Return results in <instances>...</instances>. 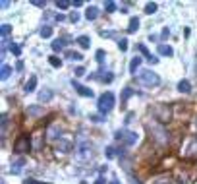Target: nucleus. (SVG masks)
I'll return each instance as SVG.
<instances>
[{"instance_id":"nucleus-1","label":"nucleus","mask_w":197,"mask_h":184,"mask_svg":"<svg viewBox=\"0 0 197 184\" xmlns=\"http://www.w3.org/2000/svg\"><path fill=\"white\" fill-rule=\"evenodd\" d=\"M147 130L151 134V140H155L158 145H166L168 140H170V136L164 128V124H160V122H149L147 124Z\"/></svg>"},{"instance_id":"nucleus-2","label":"nucleus","mask_w":197,"mask_h":184,"mask_svg":"<svg viewBox=\"0 0 197 184\" xmlns=\"http://www.w3.org/2000/svg\"><path fill=\"white\" fill-rule=\"evenodd\" d=\"M153 116H155V120L157 122H160V124H166L168 120H170V116H172V111H170V107L168 105H157L155 109H153Z\"/></svg>"},{"instance_id":"nucleus-3","label":"nucleus","mask_w":197,"mask_h":184,"mask_svg":"<svg viewBox=\"0 0 197 184\" xmlns=\"http://www.w3.org/2000/svg\"><path fill=\"white\" fill-rule=\"evenodd\" d=\"M137 78H139V82H141L143 85H149V87H153V85H158V84H160L158 74H155L153 70H141V72L137 74Z\"/></svg>"},{"instance_id":"nucleus-4","label":"nucleus","mask_w":197,"mask_h":184,"mask_svg":"<svg viewBox=\"0 0 197 184\" xmlns=\"http://www.w3.org/2000/svg\"><path fill=\"white\" fill-rule=\"evenodd\" d=\"M99 111L102 112V114H106V112H110L112 111V107H114V93H110V91H106V93H102L101 97H99Z\"/></svg>"},{"instance_id":"nucleus-5","label":"nucleus","mask_w":197,"mask_h":184,"mask_svg":"<svg viewBox=\"0 0 197 184\" xmlns=\"http://www.w3.org/2000/svg\"><path fill=\"white\" fill-rule=\"evenodd\" d=\"M114 138L116 140H122L126 145H133L137 142V134L135 132H127V130H118L114 134Z\"/></svg>"},{"instance_id":"nucleus-6","label":"nucleus","mask_w":197,"mask_h":184,"mask_svg":"<svg viewBox=\"0 0 197 184\" xmlns=\"http://www.w3.org/2000/svg\"><path fill=\"white\" fill-rule=\"evenodd\" d=\"M31 149V140H29V136H19L16 143H14V151L16 153H25Z\"/></svg>"},{"instance_id":"nucleus-7","label":"nucleus","mask_w":197,"mask_h":184,"mask_svg":"<svg viewBox=\"0 0 197 184\" xmlns=\"http://www.w3.org/2000/svg\"><path fill=\"white\" fill-rule=\"evenodd\" d=\"M77 149H79V153H77V155H79L81 159H85V157H91V155H93V151H91L93 147H91L89 143H81Z\"/></svg>"},{"instance_id":"nucleus-8","label":"nucleus","mask_w":197,"mask_h":184,"mask_svg":"<svg viewBox=\"0 0 197 184\" xmlns=\"http://www.w3.org/2000/svg\"><path fill=\"white\" fill-rule=\"evenodd\" d=\"M74 85H75V89H77L79 95H83V97H93V89H89V87H85V85H77V84H74Z\"/></svg>"},{"instance_id":"nucleus-9","label":"nucleus","mask_w":197,"mask_h":184,"mask_svg":"<svg viewBox=\"0 0 197 184\" xmlns=\"http://www.w3.org/2000/svg\"><path fill=\"white\" fill-rule=\"evenodd\" d=\"M56 149H58V151H62V153H68V151H72V143L66 142V140H62V142H58Z\"/></svg>"},{"instance_id":"nucleus-10","label":"nucleus","mask_w":197,"mask_h":184,"mask_svg":"<svg viewBox=\"0 0 197 184\" xmlns=\"http://www.w3.org/2000/svg\"><path fill=\"white\" fill-rule=\"evenodd\" d=\"M178 91H182V93H189V91H191V84L188 82V79H182V82L178 84Z\"/></svg>"},{"instance_id":"nucleus-11","label":"nucleus","mask_w":197,"mask_h":184,"mask_svg":"<svg viewBox=\"0 0 197 184\" xmlns=\"http://www.w3.org/2000/svg\"><path fill=\"white\" fill-rule=\"evenodd\" d=\"M158 52H160L162 56H172V54H174L172 47H168V45H158Z\"/></svg>"},{"instance_id":"nucleus-12","label":"nucleus","mask_w":197,"mask_h":184,"mask_svg":"<svg viewBox=\"0 0 197 184\" xmlns=\"http://www.w3.org/2000/svg\"><path fill=\"white\" fill-rule=\"evenodd\" d=\"M97 16H99V10H97L95 6H91V8H87V12H85V18H87L89 21H91V19H95Z\"/></svg>"},{"instance_id":"nucleus-13","label":"nucleus","mask_w":197,"mask_h":184,"mask_svg":"<svg viewBox=\"0 0 197 184\" xmlns=\"http://www.w3.org/2000/svg\"><path fill=\"white\" fill-rule=\"evenodd\" d=\"M35 85H37V78H35V76H31V78H29V82L25 84V91H27V93L35 91Z\"/></svg>"},{"instance_id":"nucleus-14","label":"nucleus","mask_w":197,"mask_h":184,"mask_svg":"<svg viewBox=\"0 0 197 184\" xmlns=\"http://www.w3.org/2000/svg\"><path fill=\"white\" fill-rule=\"evenodd\" d=\"M49 138H52V140L60 138V126H50L49 128Z\"/></svg>"},{"instance_id":"nucleus-15","label":"nucleus","mask_w":197,"mask_h":184,"mask_svg":"<svg viewBox=\"0 0 197 184\" xmlns=\"http://www.w3.org/2000/svg\"><path fill=\"white\" fill-rule=\"evenodd\" d=\"M139 64H141V58H139V56H135V58L130 62V72H132V74H135V72H137Z\"/></svg>"},{"instance_id":"nucleus-16","label":"nucleus","mask_w":197,"mask_h":184,"mask_svg":"<svg viewBox=\"0 0 197 184\" xmlns=\"http://www.w3.org/2000/svg\"><path fill=\"white\" fill-rule=\"evenodd\" d=\"M25 165V159H19L18 163H14L12 165V172H14V175H18V172H21V167Z\"/></svg>"},{"instance_id":"nucleus-17","label":"nucleus","mask_w":197,"mask_h":184,"mask_svg":"<svg viewBox=\"0 0 197 184\" xmlns=\"http://www.w3.org/2000/svg\"><path fill=\"white\" fill-rule=\"evenodd\" d=\"M139 29V19L137 18H132L130 19V27H127V31H130V33H135Z\"/></svg>"},{"instance_id":"nucleus-18","label":"nucleus","mask_w":197,"mask_h":184,"mask_svg":"<svg viewBox=\"0 0 197 184\" xmlns=\"http://www.w3.org/2000/svg\"><path fill=\"white\" fill-rule=\"evenodd\" d=\"M77 43H79V47H81V49H87L91 41H89L87 35H81V37H77Z\"/></svg>"},{"instance_id":"nucleus-19","label":"nucleus","mask_w":197,"mask_h":184,"mask_svg":"<svg viewBox=\"0 0 197 184\" xmlns=\"http://www.w3.org/2000/svg\"><path fill=\"white\" fill-rule=\"evenodd\" d=\"M50 99H52V91H49V89L39 93V101H50Z\"/></svg>"},{"instance_id":"nucleus-20","label":"nucleus","mask_w":197,"mask_h":184,"mask_svg":"<svg viewBox=\"0 0 197 184\" xmlns=\"http://www.w3.org/2000/svg\"><path fill=\"white\" fill-rule=\"evenodd\" d=\"M188 153L189 155H197V136H195V140L191 142V145L188 147Z\"/></svg>"},{"instance_id":"nucleus-21","label":"nucleus","mask_w":197,"mask_h":184,"mask_svg":"<svg viewBox=\"0 0 197 184\" xmlns=\"http://www.w3.org/2000/svg\"><path fill=\"white\" fill-rule=\"evenodd\" d=\"M49 62H50V66H54V68H60V66H62V60L58 58V56H50Z\"/></svg>"},{"instance_id":"nucleus-22","label":"nucleus","mask_w":197,"mask_h":184,"mask_svg":"<svg viewBox=\"0 0 197 184\" xmlns=\"http://www.w3.org/2000/svg\"><path fill=\"white\" fill-rule=\"evenodd\" d=\"M155 12H157V4L155 2H149L145 6V14H155Z\"/></svg>"},{"instance_id":"nucleus-23","label":"nucleus","mask_w":197,"mask_h":184,"mask_svg":"<svg viewBox=\"0 0 197 184\" xmlns=\"http://www.w3.org/2000/svg\"><path fill=\"white\" fill-rule=\"evenodd\" d=\"M50 35H52V27L50 25H44L41 29V37H50Z\"/></svg>"},{"instance_id":"nucleus-24","label":"nucleus","mask_w":197,"mask_h":184,"mask_svg":"<svg viewBox=\"0 0 197 184\" xmlns=\"http://www.w3.org/2000/svg\"><path fill=\"white\" fill-rule=\"evenodd\" d=\"M27 114H35V116H37V114H43V107H29Z\"/></svg>"},{"instance_id":"nucleus-25","label":"nucleus","mask_w":197,"mask_h":184,"mask_svg":"<svg viewBox=\"0 0 197 184\" xmlns=\"http://www.w3.org/2000/svg\"><path fill=\"white\" fill-rule=\"evenodd\" d=\"M66 56H68L70 60H81V58H83V56H81L79 52H72V51H70V52H66Z\"/></svg>"},{"instance_id":"nucleus-26","label":"nucleus","mask_w":197,"mask_h":184,"mask_svg":"<svg viewBox=\"0 0 197 184\" xmlns=\"http://www.w3.org/2000/svg\"><path fill=\"white\" fill-rule=\"evenodd\" d=\"M62 49H64V43H62L60 39H58V41H54V43H52V51H54V52H58V51H62Z\"/></svg>"},{"instance_id":"nucleus-27","label":"nucleus","mask_w":197,"mask_h":184,"mask_svg":"<svg viewBox=\"0 0 197 184\" xmlns=\"http://www.w3.org/2000/svg\"><path fill=\"white\" fill-rule=\"evenodd\" d=\"M10 74H12V68H10L8 64H2V79H6Z\"/></svg>"},{"instance_id":"nucleus-28","label":"nucleus","mask_w":197,"mask_h":184,"mask_svg":"<svg viewBox=\"0 0 197 184\" xmlns=\"http://www.w3.org/2000/svg\"><path fill=\"white\" fill-rule=\"evenodd\" d=\"M130 95H133V89H132V87H126L124 93H122V103H126V99L130 97Z\"/></svg>"},{"instance_id":"nucleus-29","label":"nucleus","mask_w":197,"mask_h":184,"mask_svg":"<svg viewBox=\"0 0 197 184\" xmlns=\"http://www.w3.org/2000/svg\"><path fill=\"white\" fill-rule=\"evenodd\" d=\"M118 49L120 51H127V39H120L118 41Z\"/></svg>"},{"instance_id":"nucleus-30","label":"nucleus","mask_w":197,"mask_h":184,"mask_svg":"<svg viewBox=\"0 0 197 184\" xmlns=\"http://www.w3.org/2000/svg\"><path fill=\"white\" fill-rule=\"evenodd\" d=\"M155 184H170V176H160L155 180Z\"/></svg>"},{"instance_id":"nucleus-31","label":"nucleus","mask_w":197,"mask_h":184,"mask_svg":"<svg viewBox=\"0 0 197 184\" xmlns=\"http://www.w3.org/2000/svg\"><path fill=\"white\" fill-rule=\"evenodd\" d=\"M10 31H12V27H10L8 24H4V25H2V37H8Z\"/></svg>"},{"instance_id":"nucleus-32","label":"nucleus","mask_w":197,"mask_h":184,"mask_svg":"<svg viewBox=\"0 0 197 184\" xmlns=\"http://www.w3.org/2000/svg\"><path fill=\"white\" fill-rule=\"evenodd\" d=\"M104 8H106L108 12H114V10H116V4H114V2H104Z\"/></svg>"},{"instance_id":"nucleus-33","label":"nucleus","mask_w":197,"mask_h":184,"mask_svg":"<svg viewBox=\"0 0 197 184\" xmlns=\"http://www.w3.org/2000/svg\"><path fill=\"white\" fill-rule=\"evenodd\" d=\"M23 184H49V182H39V180H35V178H27Z\"/></svg>"},{"instance_id":"nucleus-34","label":"nucleus","mask_w":197,"mask_h":184,"mask_svg":"<svg viewBox=\"0 0 197 184\" xmlns=\"http://www.w3.org/2000/svg\"><path fill=\"white\" fill-rule=\"evenodd\" d=\"M104 153H106L108 159H112L114 157V147H106V151H104Z\"/></svg>"},{"instance_id":"nucleus-35","label":"nucleus","mask_w":197,"mask_h":184,"mask_svg":"<svg viewBox=\"0 0 197 184\" xmlns=\"http://www.w3.org/2000/svg\"><path fill=\"white\" fill-rule=\"evenodd\" d=\"M97 60H99V62L104 60V51H97Z\"/></svg>"},{"instance_id":"nucleus-36","label":"nucleus","mask_w":197,"mask_h":184,"mask_svg":"<svg viewBox=\"0 0 197 184\" xmlns=\"http://www.w3.org/2000/svg\"><path fill=\"white\" fill-rule=\"evenodd\" d=\"M68 4H70V2H66V0H62V2H56V6H58V8H62V10L68 8Z\"/></svg>"},{"instance_id":"nucleus-37","label":"nucleus","mask_w":197,"mask_h":184,"mask_svg":"<svg viewBox=\"0 0 197 184\" xmlns=\"http://www.w3.org/2000/svg\"><path fill=\"white\" fill-rule=\"evenodd\" d=\"M83 74H85V70H83L81 66H79V68H75V76H83Z\"/></svg>"},{"instance_id":"nucleus-38","label":"nucleus","mask_w":197,"mask_h":184,"mask_svg":"<svg viewBox=\"0 0 197 184\" xmlns=\"http://www.w3.org/2000/svg\"><path fill=\"white\" fill-rule=\"evenodd\" d=\"M33 4H35V6H39V8H44V6H46V2H41V0H35Z\"/></svg>"},{"instance_id":"nucleus-39","label":"nucleus","mask_w":197,"mask_h":184,"mask_svg":"<svg viewBox=\"0 0 197 184\" xmlns=\"http://www.w3.org/2000/svg\"><path fill=\"white\" fill-rule=\"evenodd\" d=\"M70 19H72V21H77V19H79V14H77V12H74L72 16H70Z\"/></svg>"},{"instance_id":"nucleus-40","label":"nucleus","mask_w":197,"mask_h":184,"mask_svg":"<svg viewBox=\"0 0 197 184\" xmlns=\"http://www.w3.org/2000/svg\"><path fill=\"white\" fill-rule=\"evenodd\" d=\"M132 120H133V112H130V114L126 116V122H132Z\"/></svg>"},{"instance_id":"nucleus-41","label":"nucleus","mask_w":197,"mask_h":184,"mask_svg":"<svg viewBox=\"0 0 197 184\" xmlns=\"http://www.w3.org/2000/svg\"><path fill=\"white\" fill-rule=\"evenodd\" d=\"M12 52H16V54H19V47H16V45H12Z\"/></svg>"},{"instance_id":"nucleus-42","label":"nucleus","mask_w":197,"mask_h":184,"mask_svg":"<svg viewBox=\"0 0 197 184\" xmlns=\"http://www.w3.org/2000/svg\"><path fill=\"white\" fill-rule=\"evenodd\" d=\"M95 184H104V178H99V180H97Z\"/></svg>"},{"instance_id":"nucleus-43","label":"nucleus","mask_w":197,"mask_h":184,"mask_svg":"<svg viewBox=\"0 0 197 184\" xmlns=\"http://www.w3.org/2000/svg\"><path fill=\"white\" fill-rule=\"evenodd\" d=\"M81 184H87V182H81Z\"/></svg>"}]
</instances>
